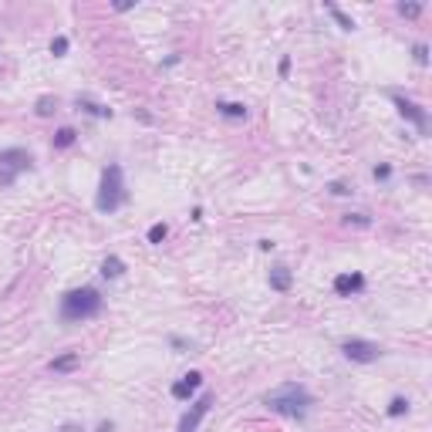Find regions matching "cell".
Wrapping results in <instances>:
<instances>
[{"mask_svg":"<svg viewBox=\"0 0 432 432\" xmlns=\"http://www.w3.org/2000/svg\"><path fill=\"white\" fill-rule=\"evenodd\" d=\"M264 405H267L271 412H277V416L304 419L308 409H311V392H308L304 385H297V382H287V385H280V389L264 395Z\"/></svg>","mask_w":432,"mask_h":432,"instance_id":"1","label":"cell"},{"mask_svg":"<svg viewBox=\"0 0 432 432\" xmlns=\"http://www.w3.org/2000/svg\"><path fill=\"white\" fill-rule=\"evenodd\" d=\"M98 311H102V294L95 287H75V291H68L61 297V308H58V315H61L65 324H81V321L95 317Z\"/></svg>","mask_w":432,"mask_h":432,"instance_id":"2","label":"cell"},{"mask_svg":"<svg viewBox=\"0 0 432 432\" xmlns=\"http://www.w3.org/2000/svg\"><path fill=\"white\" fill-rule=\"evenodd\" d=\"M128 203V190H125V172H122V166L112 162V166H105V172H102V186H98V199H95V206H98V213H115Z\"/></svg>","mask_w":432,"mask_h":432,"instance_id":"3","label":"cell"},{"mask_svg":"<svg viewBox=\"0 0 432 432\" xmlns=\"http://www.w3.org/2000/svg\"><path fill=\"white\" fill-rule=\"evenodd\" d=\"M27 169H34V159L27 149H3L0 152V186L10 190L17 183V176L27 172Z\"/></svg>","mask_w":432,"mask_h":432,"instance_id":"4","label":"cell"},{"mask_svg":"<svg viewBox=\"0 0 432 432\" xmlns=\"http://www.w3.org/2000/svg\"><path fill=\"white\" fill-rule=\"evenodd\" d=\"M341 352H345V358H352L358 365H368V361H378V358H382V345H378V341H365V338H348V341L341 345Z\"/></svg>","mask_w":432,"mask_h":432,"instance_id":"5","label":"cell"},{"mask_svg":"<svg viewBox=\"0 0 432 432\" xmlns=\"http://www.w3.org/2000/svg\"><path fill=\"white\" fill-rule=\"evenodd\" d=\"M395 109H398V115L409 118L416 128H419V135H429V115H426V109H419L416 102H409V98H402V95H392Z\"/></svg>","mask_w":432,"mask_h":432,"instance_id":"6","label":"cell"},{"mask_svg":"<svg viewBox=\"0 0 432 432\" xmlns=\"http://www.w3.org/2000/svg\"><path fill=\"white\" fill-rule=\"evenodd\" d=\"M209 405H213V395H209V392L199 395L196 402L190 405V412L179 419V432H196L199 422H203V419H206V412H209Z\"/></svg>","mask_w":432,"mask_h":432,"instance_id":"7","label":"cell"},{"mask_svg":"<svg viewBox=\"0 0 432 432\" xmlns=\"http://www.w3.org/2000/svg\"><path fill=\"white\" fill-rule=\"evenodd\" d=\"M331 287H334L338 297H352V294H358V291H365V277L361 274H338Z\"/></svg>","mask_w":432,"mask_h":432,"instance_id":"8","label":"cell"},{"mask_svg":"<svg viewBox=\"0 0 432 432\" xmlns=\"http://www.w3.org/2000/svg\"><path fill=\"white\" fill-rule=\"evenodd\" d=\"M81 368V354L78 352H65L58 354L54 361H51V372L54 375H71V372H78Z\"/></svg>","mask_w":432,"mask_h":432,"instance_id":"9","label":"cell"},{"mask_svg":"<svg viewBox=\"0 0 432 432\" xmlns=\"http://www.w3.org/2000/svg\"><path fill=\"white\" fill-rule=\"evenodd\" d=\"M199 385H203V375H199V372H190L183 382H176V385H172V398H190Z\"/></svg>","mask_w":432,"mask_h":432,"instance_id":"10","label":"cell"},{"mask_svg":"<svg viewBox=\"0 0 432 432\" xmlns=\"http://www.w3.org/2000/svg\"><path fill=\"white\" fill-rule=\"evenodd\" d=\"M291 284H294V277H291L287 267H274V271H271V287H274V291L284 294V291H291Z\"/></svg>","mask_w":432,"mask_h":432,"instance_id":"11","label":"cell"},{"mask_svg":"<svg viewBox=\"0 0 432 432\" xmlns=\"http://www.w3.org/2000/svg\"><path fill=\"white\" fill-rule=\"evenodd\" d=\"M216 112L227 118H247V105L243 102H216Z\"/></svg>","mask_w":432,"mask_h":432,"instance_id":"12","label":"cell"},{"mask_svg":"<svg viewBox=\"0 0 432 432\" xmlns=\"http://www.w3.org/2000/svg\"><path fill=\"white\" fill-rule=\"evenodd\" d=\"M75 139H78V132L71 125H65V128L54 132V149H68V146H75Z\"/></svg>","mask_w":432,"mask_h":432,"instance_id":"13","label":"cell"},{"mask_svg":"<svg viewBox=\"0 0 432 432\" xmlns=\"http://www.w3.org/2000/svg\"><path fill=\"white\" fill-rule=\"evenodd\" d=\"M324 10H328V14L338 21V27H341V31H354V21L345 14V10H341V7H334V3H324Z\"/></svg>","mask_w":432,"mask_h":432,"instance_id":"14","label":"cell"},{"mask_svg":"<svg viewBox=\"0 0 432 432\" xmlns=\"http://www.w3.org/2000/svg\"><path fill=\"white\" fill-rule=\"evenodd\" d=\"M125 274V264L118 260V257H105V264H102V277H109V280H115V277Z\"/></svg>","mask_w":432,"mask_h":432,"instance_id":"15","label":"cell"},{"mask_svg":"<svg viewBox=\"0 0 432 432\" xmlns=\"http://www.w3.org/2000/svg\"><path fill=\"white\" fill-rule=\"evenodd\" d=\"M78 109H84L88 115H98V118H112V109H105V105H98V102H91V98H78Z\"/></svg>","mask_w":432,"mask_h":432,"instance_id":"16","label":"cell"},{"mask_svg":"<svg viewBox=\"0 0 432 432\" xmlns=\"http://www.w3.org/2000/svg\"><path fill=\"white\" fill-rule=\"evenodd\" d=\"M54 109H58V98H54V95H41L38 105H34V112H38V115H51Z\"/></svg>","mask_w":432,"mask_h":432,"instance_id":"17","label":"cell"},{"mask_svg":"<svg viewBox=\"0 0 432 432\" xmlns=\"http://www.w3.org/2000/svg\"><path fill=\"white\" fill-rule=\"evenodd\" d=\"M405 412H409V398L395 395L392 402H389V416H392V419H398V416H405Z\"/></svg>","mask_w":432,"mask_h":432,"instance_id":"18","label":"cell"},{"mask_svg":"<svg viewBox=\"0 0 432 432\" xmlns=\"http://www.w3.org/2000/svg\"><path fill=\"white\" fill-rule=\"evenodd\" d=\"M166 234H169V227H166V223H152V227H149V243H162Z\"/></svg>","mask_w":432,"mask_h":432,"instance_id":"19","label":"cell"},{"mask_svg":"<svg viewBox=\"0 0 432 432\" xmlns=\"http://www.w3.org/2000/svg\"><path fill=\"white\" fill-rule=\"evenodd\" d=\"M51 54H54V58H65V54H68V38L58 34V38L51 41Z\"/></svg>","mask_w":432,"mask_h":432,"instance_id":"20","label":"cell"},{"mask_svg":"<svg viewBox=\"0 0 432 432\" xmlns=\"http://www.w3.org/2000/svg\"><path fill=\"white\" fill-rule=\"evenodd\" d=\"M398 14H402V17H419V14H422V3H405V0H402V3H398Z\"/></svg>","mask_w":432,"mask_h":432,"instance_id":"21","label":"cell"},{"mask_svg":"<svg viewBox=\"0 0 432 432\" xmlns=\"http://www.w3.org/2000/svg\"><path fill=\"white\" fill-rule=\"evenodd\" d=\"M412 54H416V61H419V65H429V47H426V44H416V47H412Z\"/></svg>","mask_w":432,"mask_h":432,"instance_id":"22","label":"cell"},{"mask_svg":"<svg viewBox=\"0 0 432 432\" xmlns=\"http://www.w3.org/2000/svg\"><path fill=\"white\" fill-rule=\"evenodd\" d=\"M345 223H354V227H368L372 220H368L365 213H348V216H345Z\"/></svg>","mask_w":432,"mask_h":432,"instance_id":"23","label":"cell"},{"mask_svg":"<svg viewBox=\"0 0 432 432\" xmlns=\"http://www.w3.org/2000/svg\"><path fill=\"white\" fill-rule=\"evenodd\" d=\"M328 190H331L334 196H348V193H352V190H348V183H331Z\"/></svg>","mask_w":432,"mask_h":432,"instance_id":"24","label":"cell"},{"mask_svg":"<svg viewBox=\"0 0 432 432\" xmlns=\"http://www.w3.org/2000/svg\"><path fill=\"white\" fill-rule=\"evenodd\" d=\"M389 176H392L389 166H375V179H389Z\"/></svg>","mask_w":432,"mask_h":432,"instance_id":"25","label":"cell"},{"mask_svg":"<svg viewBox=\"0 0 432 432\" xmlns=\"http://www.w3.org/2000/svg\"><path fill=\"white\" fill-rule=\"evenodd\" d=\"M287 75H291V58L280 61V78H287Z\"/></svg>","mask_w":432,"mask_h":432,"instance_id":"26","label":"cell"},{"mask_svg":"<svg viewBox=\"0 0 432 432\" xmlns=\"http://www.w3.org/2000/svg\"><path fill=\"white\" fill-rule=\"evenodd\" d=\"M132 7H135L132 0H118V3H115V10H132Z\"/></svg>","mask_w":432,"mask_h":432,"instance_id":"27","label":"cell"},{"mask_svg":"<svg viewBox=\"0 0 432 432\" xmlns=\"http://www.w3.org/2000/svg\"><path fill=\"white\" fill-rule=\"evenodd\" d=\"M58 432H81V426H75V422H65Z\"/></svg>","mask_w":432,"mask_h":432,"instance_id":"28","label":"cell"},{"mask_svg":"<svg viewBox=\"0 0 432 432\" xmlns=\"http://www.w3.org/2000/svg\"><path fill=\"white\" fill-rule=\"evenodd\" d=\"M98 432H115V426H112V422H102V426H98Z\"/></svg>","mask_w":432,"mask_h":432,"instance_id":"29","label":"cell"}]
</instances>
